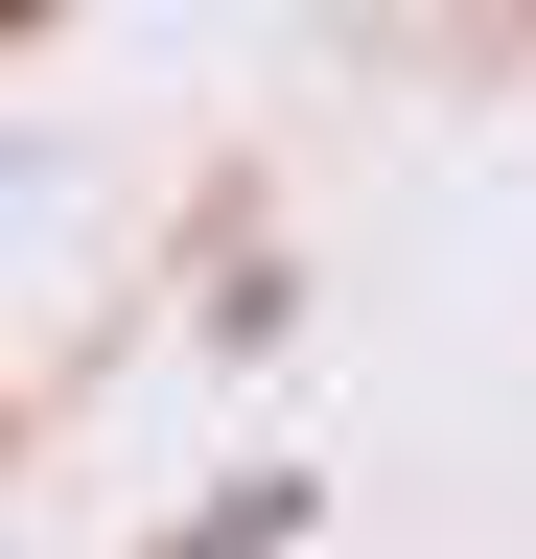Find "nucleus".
I'll list each match as a JSON object with an SVG mask.
<instances>
[{
	"label": "nucleus",
	"mask_w": 536,
	"mask_h": 559,
	"mask_svg": "<svg viewBox=\"0 0 536 559\" xmlns=\"http://www.w3.org/2000/svg\"><path fill=\"white\" fill-rule=\"evenodd\" d=\"M303 513H326V489H303V466H234V489H211V513H164L141 559H281Z\"/></svg>",
	"instance_id": "f257e3e1"
}]
</instances>
